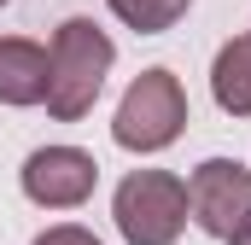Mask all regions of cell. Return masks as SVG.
<instances>
[{
  "label": "cell",
  "mask_w": 251,
  "mask_h": 245,
  "mask_svg": "<svg viewBox=\"0 0 251 245\" xmlns=\"http://www.w3.org/2000/svg\"><path fill=\"white\" fill-rule=\"evenodd\" d=\"M35 245H100L88 228H76V222H59V228H47V234H35Z\"/></svg>",
  "instance_id": "9c48e42d"
},
{
  "label": "cell",
  "mask_w": 251,
  "mask_h": 245,
  "mask_svg": "<svg viewBox=\"0 0 251 245\" xmlns=\"http://www.w3.org/2000/svg\"><path fill=\"white\" fill-rule=\"evenodd\" d=\"M111 216L128 245H176L187 228V181L170 170H134L111 198Z\"/></svg>",
  "instance_id": "3957f363"
},
{
  "label": "cell",
  "mask_w": 251,
  "mask_h": 245,
  "mask_svg": "<svg viewBox=\"0 0 251 245\" xmlns=\"http://www.w3.org/2000/svg\"><path fill=\"white\" fill-rule=\"evenodd\" d=\"M0 6H6V0H0Z\"/></svg>",
  "instance_id": "8fae6325"
},
{
  "label": "cell",
  "mask_w": 251,
  "mask_h": 245,
  "mask_svg": "<svg viewBox=\"0 0 251 245\" xmlns=\"http://www.w3.org/2000/svg\"><path fill=\"white\" fill-rule=\"evenodd\" d=\"M117 18H123L128 29H140V35H164V29H176L181 18H187L193 0H105Z\"/></svg>",
  "instance_id": "ba28073f"
},
{
  "label": "cell",
  "mask_w": 251,
  "mask_h": 245,
  "mask_svg": "<svg viewBox=\"0 0 251 245\" xmlns=\"http://www.w3.org/2000/svg\"><path fill=\"white\" fill-rule=\"evenodd\" d=\"M187 128V94H181V76L152 64L128 82V94L117 99V117H111V140L123 152H164L176 146Z\"/></svg>",
  "instance_id": "7a4b0ae2"
},
{
  "label": "cell",
  "mask_w": 251,
  "mask_h": 245,
  "mask_svg": "<svg viewBox=\"0 0 251 245\" xmlns=\"http://www.w3.org/2000/svg\"><path fill=\"white\" fill-rule=\"evenodd\" d=\"M111 64H117V47L94 18H64L53 29V47H47V99L41 105L59 122L88 117L105 76H111Z\"/></svg>",
  "instance_id": "6da1fadb"
},
{
  "label": "cell",
  "mask_w": 251,
  "mask_h": 245,
  "mask_svg": "<svg viewBox=\"0 0 251 245\" xmlns=\"http://www.w3.org/2000/svg\"><path fill=\"white\" fill-rule=\"evenodd\" d=\"M234 245H251V228H246V234H240V240H234Z\"/></svg>",
  "instance_id": "30bf717a"
},
{
  "label": "cell",
  "mask_w": 251,
  "mask_h": 245,
  "mask_svg": "<svg viewBox=\"0 0 251 245\" xmlns=\"http://www.w3.org/2000/svg\"><path fill=\"white\" fill-rule=\"evenodd\" d=\"M94 181H100V164L82 146H41L24 158V198L41 210H76L94 193Z\"/></svg>",
  "instance_id": "5b68a950"
},
{
  "label": "cell",
  "mask_w": 251,
  "mask_h": 245,
  "mask_svg": "<svg viewBox=\"0 0 251 245\" xmlns=\"http://www.w3.org/2000/svg\"><path fill=\"white\" fill-rule=\"evenodd\" d=\"M187 216L210 240L234 245L251 228V170L234 158H204L187 181Z\"/></svg>",
  "instance_id": "277c9868"
},
{
  "label": "cell",
  "mask_w": 251,
  "mask_h": 245,
  "mask_svg": "<svg viewBox=\"0 0 251 245\" xmlns=\"http://www.w3.org/2000/svg\"><path fill=\"white\" fill-rule=\"evenodd\" d=\"M210 94L228 117H251V35L222 41V53L210 64Z\"/></svg>",
  "instance_id": "52a82bcc"
},
{
  "label": "cell",
  "mask_w": 251,
  "mask_h": 245,
  "mask_svg": "<svg viewBox=\"0 0 251 245\" xmlns=\"http://www.w3.org/2000/svg\"><path fill=\"white\" fill-rule=\"evenodd\" d=\"M41 99H47V47L0 35V105H41Z\"/></svg>",
  "instance_id": "8992f818"
}]
</instances>
